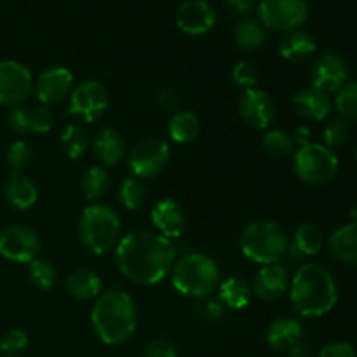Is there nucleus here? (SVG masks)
<instances>
[{
	"label": "nucleus",
	"instance_id": "nucleus-1",
	"mask_svg": "<svg viewBox=\"0 0 357 357\" xmlns=\"http://www.w3.org/2000/svg\"><path fill=\"white\" fill-rule=\"evenodd\" d=\"M176 248L173 241L150 230H136L121 237L115 246V265L128 281L139 286L162 282L173 271Z\"/></svg>",
	"mask_w": 357,
	"mask_h": 357
},
{
	"label": "nucleus",
	"instance_id": "nucleus-2",
	"mask_svg": "<svg viewBox=\"0 0 357 357\" xmlns=\"http://www.w3.org/2000/svg\"><path fill=\"white\" fill-rule=\"evenodd\" d=\"M289 300L298 316L309 319L323 317L338 302L337 281L324 265L316 261L303 264L289 282Z\"/></svg>",
	"mask_w": 357,
	"mask_h": 357
},
{
	"label": "nucleus",
	"instance_id": "nucleus-3",
	"mask_svg": "<svg viewBox=\"0 0 357 357\" xmlns=\"http://www.w3.org/2000/svg\"><path fill=\"white\" fill-rule=\"evenodd\" d=\"M91 326L105 345H121L132 337L138 326L135 298L122 289L101 293L91 309Z\"/></svg>",
	"mask_w": 357,
	"mask_h": 357
},
{
	"label": "nucleus",
	"instance_id": "nucleus-4",
	"mask_svg": "<svg viewBox=\"0 0 357 357\" xmlns=\"http://www.w3.org/2000/svg\"><path fill=\"white\" fill-rule=\"evenodd\" d=\"M171 282L180 295L188 298H206L218 289L222 282L220 265L202 253H188L174 261Z\"/></svg>",
	"mask_w": 357,
	"mask_h": 357
},
{
	"label": "nucleus",
	"instance_id": "nucleus-5",
	"mask_svg": "<svg viewBox=\"0 0 357 357\" xmlns=\"http://www.w3.org/2000/svg\"><path fill=\"white\" fill-rule=\"evenodd\" d=\"M239 248L241 253L253 264H281L288 255L289 237L281 223L274 220H257L243 230Z\"/></svg>",
	"mask_w": 357,
	"mask_h": 357
},
{
	"label": "nucleus",
	"instance_id": "nucleus-6",
	"mask_svg": "<svg viewBox=\"0 0 357 357\" xmlns=\"http://www.w3.org/2000/svg\"><path fill=\"white\" fill-rule=\"evenodd\" d=\"M122 220L115 208L108 204L86 206L79 218V237L82 246L93 255H107L121 241Z\"/></svg>",
	"mask_w": 357,
	"mask_h": 357
},
{
	"label": "nucleus",
	"instance_id": "nucleus-7",
	"mask_svg": "<svg viewBox=\"0 0 357 357\" xmlns=\"http://www.w3.org/2000/svg\"><path fill=\"white\" fill-rule=\"evenodd\" d=\"M293 173L302 183L319 185L335 180L340 169L338 155L323 143H303L293 153Z\"/></svg>",
	"mask_w": 357,
	"mask_h": 357
},
{
	"label": "nucleus",
	"instance_id": "nucleus-8",
	"mask_svg": "<svg viewBox=\"0 0 357 357\" xmlns=\"http://www.w3.org/2000/svg\"><path fill=\"white\" fill-rule=\"evenodd\" d=\"M257 16L265 30L288 33L305 24L309 6L305 0H260Z\"/></svg>",
	"mask_w": 357,
	"mask_h": 357
},
{
	"label": "nucleus",
	"instance_id": "nucleus-9",
	"mask_svg": "<svg viewBox=\"0 0 357 357\" xmlns=\"http://www.w3.org/2000/svg\"><path fill=\"white\" fill-rule=\"evenodd\" d=\"M171 160L169 143L162 138H145L136 143L129 152V169L139 180H152L164 173Z\"/></svg>",
	"mask_w": 357,
	"mask_h": 357
},
{
	"label": "nucleus",
	"instance_id": "nucleus-10",
	"mask_svg": "<svg viewBox=\"0 0 357 357\" xmlns=\"http://www.w3.org/2000/svg\"><path fill=\"white\" fill-rule=\"evenodd\" d=\"M110 98L108 89L100 80L87 79L73 87L70 94V115L82 119L84 122H96L107 114Z\"/></svg>",
	"mask_w": 357,
	"mask_h": 357
},
{
	"label": "nucleus",
	"instance_id": "nucleus-11",
	"mask_svg": "<svg viewBox=\"0 0 357 357\" xmlns=\"http://www.w3.org/2000/svg\"><path fill=\"white\" fill-rule=\"evenodd\" d=\"M40 237L24 225H9L0 230V257L14 264H31L40 255Z\"/></svg>",
	"mask_w": 357,
	"mask_h": 357
},
{
	"label": "nucleus",
	"instance_id": "nucleus-12",
	"mask_svg": "<svg viewBox=\"0 0 357 357\" xmlns=\"http://www.w3.org/2000/svg\"><path fill=\"white\" fill-rule=\"evenodd\" d=\"M35 79L28 66L14 59L0 61V105L20 107L33 93Z\"/></svg>",
	"mask_w": 357,
	"mask_h": 357
},
{
	"label": "nucleus",
	"instance_id": "nucleus-13",
	"mask_svg": "<svg viewBox=\"0 0 357 357\" xmlns=\"http://www.w3.org/2000/svg\"><path fill=\"white\" fill-rule=\"evenodd\" d=\"M312 87L331 94L338 93L349 82V63L338 52H326L310 68Z\"/></svg>",
	"mask_w": 357,
	"mask_h": 357
},
{
	"label": "nucleus",
	"instance_id": "nucleus-14",
	"mask_svg": "<svg viewBox=\"0 0 357 357\" xmlns=\"http://www.w3.org/2000/svg\"><path fill=\"white\" fill-rule=\"evenodd\" d=\"M239 115L250 128L258 129V131H267L274 124L278 108H275L274 100L268 96L265 91L246 89L239 100Z\"/></svg>",
	"mask_w": 357,
	"mask_h": 357
},
{
	"label": "nucleus",
	"instance_id": "nucleus-15",
	"mask_svg": "<svg viewBox=\"0 0 357 357\" xmlns=\"http://www.w3.org/2000/svg\"><path fill=\"white\" fill-rule=\"evenodd\" d=\"M73 91V73L66 66H51L45 68L35 79L33 93L38 101L45 107L63 103Z\"/></svg>",
	"mask_w": 357,
	"mask_h": 357
},
{
	"label": "nucleus",
	"instance_id": "nucleus-16",
	"mask_svg": "<svg viewBox=\"0 0 357 357\" xmlns=\"http://www.w3.org/2000/svg\"><path fill=\"white\" fill-rule=\"evenodd\" d=\"M216 24V10L208 0H185L176 10V26L183 33L199 37L213 30Z\"/></svg>",
	"mask_w": 357,
	"mask_h": 357
},
{
	"label": "nucleus",
	"instance_id": "nucleus-17",
	"mask_svg": "<svg viewBox=\"0 0 357 357\" xmlns=\"http://www.w3.org/2000/svg\"><path fill=\"white\" fill-rule=\"evenodd\" d=\"M9 128L16 135H45L54 126V114L49 107H14L7 115Z\"/></svg>",
	"mask_w": 357,
	"mask_h": 357
},
{
	"label": "nucleus",
	"instance_id": "nucleus-18",
	"mask_svg": "<svg viewBox=\"0 0 357 357\" xmlns=\"http://www.w3.org/2000/svg\"><path fill=\"white\" fill-rule=\"evenodd\" d=\"M150 218H152V225L155 227L157 234L169 241L183 236L188 225L183 206L174 199H162V201L157 202L152 208Z\"/></svg>",
	"mask_w": 357,
	"mask_h": 357
},
{
	"label": "nucleus",
	"instance_id": "nucleus-19",
	"mask_svg": "<svg viewBox=\"0 0 357 357\" xmlns=\"http://www.w3.org/2000/svg\"><path fill=\"white\" fill-rule=\"evenodd\" d=\"M289 288V275L284 265L281 264H271L261 265L260 271L255 274L253 284V295L257 298L264 300V302H274V300L281 298Z\"/></svg>",
	"mask_w": 357,
	"mask_h": 357
},
{
	"label": "nucleus",
	"instance_id": "nucleus-20",
	"mask_svg": "<svg viewBox=\"0 0 357 357\" xmlns=\"http://www.w3.org/2000/svg\"><path fill=\"white\" fill-rule=\"evenodd\" d=\"M293 108L296 115L303 121L309 122H323L331 114V100L330 94L309 86L296 91L293 96Z\"/></svg>",
	"mask_w": 357,
	"mask_h": 357
},
{
	"label": "nucleus",
	"instance_id": "nucleus-21",
	"mask_svg": "<svg viewBox=\"0 0 357 357\" xmlns=\"http://www.w3.org/2000/svg\"><path fill=\"white\" fill-rule=\"evenodd\" d=\"M93 152L100 166H103L105 169L117 166L126 157L124 136L114 128H101L94 135Z\"/></svg>",
	"mask_w": 357,
	"mask_h": 357
},
{
	"label": "nucleus",
	"instance_id": "nucleus-22",
	"mask_svg": "<svg viewBox=\"0 0 357 357\" xmlns=\"http://www.w3.org/2000/svg\"><path fill=\"white\" fill-rule=\"evenodd\" d=\"M303 324L296 317H278L268 324L265 331L267 345L275 352L286 354L295 344L302 342Z\"/></svg>",
	"mask_w": 357,
	"mask_h": 357
},
{
	"label": "nucleus",
	"instance_id": "nucleus-23",
	"mask_svg": "<svg viewBox=\"0 0 357 357\" xmlns=\"http://www.w3.org/2000/svg\"><path fill=\"white\" fill-rule=\"evenodd\" d=\"M3 197L10 208L28 211L38 201V188L33 180L23 173H10L3 183Z\"/></svg>",
	"mask_w": 357,
	"mask_h": 357
},
{
	"label": "nucleus",
	"instance_id": "nucleus-24",
	"mask_svg": "<svg viewBox=\"0 0 357 357\" xmlns=\"http://www.w3.org/2000/svg\"><path fill=\"white\" fill-rule=\"evenodd\" d=\"M317 51V40L305 30H293L279 42V54L289 63L309 61Z\"/></svg>",
	"mask_w": 357,
	"mask_h": 357
},
{
	"label": "nucleus",
	"instance_id": "nucleus-25",
	"mask_svg": "<svg viewBox=\"0 0 357 357\" xmlns=\"http://www.w3.org/2000/svg\"><path fill=\"white\" fill-rule=\"evenodd\" d=\"M65 289L72 298L87 302L98 298L103 293V279L91 268H77L66 278Z\"/></svg>",
	"mask_w": 357,
	"mask_h": 357
},
{
	"label": "nucleus",
	"instance_id": "nucleus-26",
	"mask_svg": "<svg viewBox=\"0 0 357 357\" xmlns=\"http://www.w3.org/2000/svg\"><path fill=\"white\" fill-rule=\"evenodd\" d=\"M324 246L323 232L317 225L307 222L296 227L293 239L289 243L288 253H291L295 258H310L321 253Z\"/></svg>",
	"mask_w": 357,
	"mask_h": 357
},
{
	"label": "nucleus",
	"instance_id": "nucleus-27",
	"mask_svg": "<svg viewBox=\"0 0 357 357\" xmlns=\"http://www.w3.org/2000/svg\"><path fill=\"white\" fill-rule=\"evenodd\" d=\"M330 253L344 265H357V223H347L335 230L328 241Z\"/></svg>",
	"mask_w": 357,
	"mask_h": 357
},
{
	"label": "nucleus",
	"instance_id": "nucleus-28",
	"mask_svg": "<svg viewBox=\"0 0 357 357\" xmlns=\"http://www.w3.org/2000/svg\"><path fill=\"white\" fill-rule=\"evenodd\" d=\"M251 296H253V289L251 284L243 278H227L220 282L218 286V298L220 303L227 309L232 310H243L250 305Z\"/></svg>",
	"mask_w": 357,
	"mask_h": 357
},
{
	"label": "nucleus",
	"instance_id": "nucleus-29",
	"mask_svg": "<svg viewBox=\"0 0 357 357\" xmlns=\"http://www.w3.org/2000/svg\"><path fill=\"white\" fill-rule=\"evenodd\" d=\"M234 42L244 52L260 51L267 44V30L261 26L258 20L244 17L236 24L234 30Z\"/></svg>",
	"mask_w": 357,
	"mask_h": 357
},
{
	"label": "nucleus",
	"instance_id": "nucleus-30",
	"mask_svg": "<svg viewBox=\"0 0 357 357\" xmlns=\"http://www.w3.org/2000/svg\"><path fill=\"white\" fill-rule=\"evenodd\" d=\"M171 139L178 145H188L194 142L201 131V121L197 114L192 110H178L171 115L169 126H167Z\"/></svg>",
	"mask_w": 357,
	"mask_h": 357
},
{
	"label": "nucleus",
	"instance_id": "nucleus-31",
	"mask_svg": "<svg viewBox=\"0 0 357 357\" xmlns=\"http://www.w3.org/2000/svg\"><path fill=\"white\" fill-rule=\"evenodd\" d=\"M146 199H149V188H146L145 181L136 176H128L122 180L121 187H119V202L128 211L142 209L146 204Z\"/></svg>",
	"mask_w": 357,
	"mask_h": 357
},
{
	"label": "nucleus",
	"instance_id": "nucleus-32",
	"mask_svg": "<svg viewBox=\"0 0 357 357\" xmlns=\"http://www.w3.org/2000/svg\"><path fill=\"white\" fill-rule=\"evenodd\" d=\"M108 187H110V176L103 166H91L89 169H86V173L82 174V180H80L84 197L89 202H96L98 199L103 197Z\"/></svg>",
	"mask_w": 357,
	"mask_h": 357
},
{
	"label": "nucleus",
	"instance_id": "nucleus-33",
	"mask_svg": "<svg viewBox=\"0 0 357 357\" xmlns=\"http://www.w3.org/2000/svg\"><path fill=\"white\" fill-rule=\"evenodd\" d=\"M261 146L272 159H286L295 153V138L284 129H268L261 138Z\"/></svg>",
	"mask_w": 357,
	"mask_h": 357
},
{
	"label": "nucleus",
	"instance_id": "nucleus-34",
	"mask_svg": "<svg viewBox=\"0 0 357 357\" xmlns=\"http://www.w3.org/2000/svg\"><path fill=\"white\" fill-rule=\"evenodd\" d=\"M59 145H61L63 153L70 160L80 159L87 152V146H89L86 129L77 124H68L63 129L61 136H59Z\"/></svg>",
	"mask_w": 357,
	"mask_h": 357
},
{
	"label": "nucleus",
	"instance_id": "nucleus-35",
	"mask_svg": "<svg viewBox=\"0 0 357 357\" xmlns=\"http://www.w3.org/2000/svg\"><path fill=\"white\" fill-rule=\"evenodd\" d=\"M28 278L30 282L40 291H49L58 282V268L49 260L38 257L31 264H28Z\"/></svg>",
	"mask_w": 357,
	"mask_h": 357
},
{
	"label": "nucleus",
	"instance_id": "nucleus-36",
	"mask_svg": "<svg viewBox=\"0 0 357 357\" xmlns=\"http://www.w3.org/2000/svg\"><path fill=\"white\" fill-rule=\"evenodd\" d=\"M351 136V122L345 121L344 117L337 115V117L330 119L323 128V139L328 149H338V146L345 145Z\"/></svg>",
	"mask_w": 357,
	"mask_h": 357
},
{
	"label": "nucleus",
	"instance_id": "nucleus-37",
	"mask_svg": "<svg viewBox=\"0 0 357 357\" xmlns=\"http://www.w3.org/2000/svg\"><path fill=\"white\" fill-rule=\"evenodd\" d=\"M335 107L340 117L357 124V80L347 82L338 91L335 98Z\"/></svg>",
	"mask_w": 357,
	"mask_h": 357
},
{
	"label": "nucleus",
	"instance_id": "nucleus-38",
	"mask_svg": "<svg viewBox=\"0 0 357 357\" xmlns=\"http://www.w3.org/2000/svg\"><path fill=\"white\" fill-rule=\"evenodd\" d=\"M6 160L13 173H23L33 160V152H31L30 145L23 139H16L9 145L6 152Z\"/></svg>",
	"mask_w": 357,
	"mask_h": 357
},
{
	"label": "nucleus",
	"instance_id": "nucleus-39",
	"mask_svg": "<svg viewBox=\"0 0 357 357\" xmlns=\"http://www.w3.org/2000/svg\"><path fill=\"white\" fill-rule=\"evenodd\" d=\"M28 344H30V338H28L26 331L14 328V330L7 331L0 340V352L6 357H16L26 351Z\"/></svg>",
	"mask_w": 357,
	"mask_h": 357
},
{
	"label": "nucleus",
	"instance_id": "nucleus-40",
	"mask_svg": "<svg viewBox=\"0 0 357 357\" xmlns=\"http://www.w3.org/2000/svg\"><path fill=\"white\" fill-rule=\"evenodd\" d=\"M232 80L236 86L246 89H253L258 84V70L251 63L239 61L232 68Z\"/></svg>",
	"mask_w": 357,
	"mask_h": 357
},
{
	"label": "nucleus",
	"instance_id": "nucleus-41",
	"mask_svg": "<svg viewBox=\"0 0 357 357\" xmlns=\"http://www.w3.org/2000/svg\"><path fill=\"white\" fill-rule=\"evenodd\" d=\"M143 357H178V349L166 338H155L146 345Z\"/></svg>",
	"mask_w": 357,
	"mask_h": 357
},
{
	"label": "nucleus",
	"instance_id": "nucleus-42",
	"mask_svg": "<svg viewBox=\"0 0 357 357\" xmlns=\"http://www.w3.org/2000/svg\"><path fill=\"white\" fill-rule=\"evenodd\" d=\"M317 357H357L354 347L347 342H331L319 351Z\"/></svg>",
	"mask_w": 357,
	"mask_h": 357
},
{
	"label": "nucleus",
	"instance_id": "nucleus-43",
	"mask_svg": "<svg viewBox=\"0 0 357 357\" xmlns=\"http://www.w3.org/2000/svg\"><path fill=\"white\" fill-rule=\"evenodd\" d=\"M229 13L236 16H248L253 13L258 6V0H223Z\"/></svg>",
	"mask_w": 357,
	"mask_h": 357
},
{
	"label": "nucleus",
	"instance_id": "nucleus-44",
	"mask_svg": "<svg viewBox=\"0 0 357 357\" xmlns=\"http://www.w3.org/2000/svg\"><path fill=\"white\" fill-rule=\"evenodd\" d=\"M159 105L167 112H178L180 108V96L176 91L173 89H164L159 93Z\"/></svg>",
	"mask_w": 357,
	"mask_h": 357
},
{
	"label": "nucleus",
	"instance_id": "nucleus-45",
	"mask_svg": "<svg viewBox=\"0 0 357 357\" xmlns=\"http://www.w3.org/2000/svg\"><path fill=\"white\" fill-rule=\"evenodd\" d=\"M286 356L288 357H314V352L309 345L303 344V342H298V344H295L288 352H286Z\"/></svg>",
	"mask_w": 357,
	"mask_h": 357
},
{
	"label": "nucleus",
	"instance_id": "nucleus-46",
	"mask_svg": "<svg viewBox=\"0 0 357 357\" xmlns=\"http://www.w3.org/2000/svg\"><path fill=\"white\" fill-rule=\"evenodd\" d=\"M223 314V309H222V303L220 302H211L208 305V316L211 317V319H216V317H220Z\"/></svg>",
	"mask_w": 357,
	"mask_h": 357
},
{
	"label": "nucleus",
	"instance_id": "nucleus-47",
	"mask_svg": "<svg viewBox=\"0 0 357 357\" xmlns=\"http://www.w3.org/2000/svg\"><path fill=\"white\" fill-rule=\"evenodd\" d=\"M356 162H357V146H356Z\"/></svg>",
	"mask_w": 357,
	"mask_h": 357
}]
</instances>
